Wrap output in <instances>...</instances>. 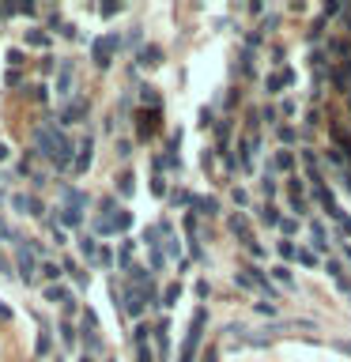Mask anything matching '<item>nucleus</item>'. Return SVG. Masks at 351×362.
Returning <instances> with one entry per match:
<instances>
[{"mask_svg":"<svg viewBox=\"0 0 351 362\" xmlns=\"http://www.w3.org/2000/svg\"><path fill=\"white\" fill-rule=\"evenodd\" d=\"M204 325H208V310H204V306H197V313H193V321H189V332H185V344H181V351H178V362H197Z\"/></svg>","mask_w":351,"mask_h":362,"instance_id":"f257e3e1","label":"nucleus"},{"mask_svg":"<svg viewBox=\"0 0 351 362\" xmlns=\"http://www.w3.org/2000/svg\"><path fill=\"white\" fill-rule=\"evenodd\" d=\"M132 226V211H106V215H98V223H94V230L102 234V238H110V234H121Z\"/></svg>","mask_w":351,"mask_h":362,"instance_id":"f03ea898","label":"nucleus"},{"mask_svg":"<svg viewBox=\"0 0 351 362\" xmlns=\"http://www.w3.org/2000/svg\"><path fill=\"white\" fill-rule=\"evenodd\" d=\"M15 260H19V279L23 283H34V272H38V253L30 241H19L15 245Z\"/></svg>","mask_w":351,"mask_h":362,"instance_id":"7ed1b4c3","label":"nucleus"},{"mask_svg":"<svg viewBox=\"0 0 351 362\" xmlns=\"http://www.w3.org/2000/svg\"><path fill=\"white\" fill-rule=\"evenodd\" d=\"M117 45H121V38H117V34H106V38H98V42L91 45V57H94V64H98V68H110V64H113V53H117Z\"/></svg>","mask_w":351,"mask_h":362,"instance_id":"20e7f679","label":"nucleus"},{"mask_svg":"<svg viewBox=\"0 0 351 362\" xmlns=\"http://www.w3.org/2000/svg\"><path fill=\"white\" fill-rule=\"evenodd\" d=\"M159 117H163V110H136V136L151 140L155 129H159Z\"/></svg>","mask_w":351,"mask_h":362,"instance_id":"39448f33","label":"nucleus"},{"mask_svg":"<svg viewBox=\"0 0 351 362\" xmlns=\"http://www.w3.org/2000/svg\"><path fill=\"white\" fill-rule=\"evenodd\" d=\"M144 306H147V298H144V291H140V287H129V291L121 294V310L129 313V317H140V313H144Z\"/></svg>","mask_w":351,"mask_h":362,"instance_id":"423d86ee","label":"nucleus"},{"mask_svg":"<svg viewBox=\"0 0 351 362\" xmlns=\"http://www.w3.org/2000/svg\"><path fill=\"white\" fill-rule=\"evenodd\" d=\"M166 332H170V321H166V317L151 328V336H155V351H159V362H166V355H170V336H166Z\"/></svg>","mask_w":351,"mask_h":362,"instance_id":"0eeeda50","label":"nucleus"},{"mask_svg":"<svg viewBox=\"0 0 351 362\" xmlns=\"http://www.w3.org/2000/svg\"><path fill=\"white\" fill-rule=\"evenodd\" d=\"M87 110H91V102H87V98H68V106H64L60 121H64V125H76V121L87 117Z\"/></svg>","mask_w":351,"mask_h":362,"instance_id":"6e6552de","label":"nucleus"},{"mask_svg":"<svg viewBox=\"0 0 351 362\" xmlns=\"http://www.w3.org/2000/svg\"><path fill=\"white\" fill-rule=\"evenodd\" d=\"M147 332H151L147 325H136V332H132V344H136V362H155L151 347H147Z\"/></svg>","mask_w":351,"mask_h":362,"instance_id":"1a4fd4ad","label":"nucleus"},{"mask_svg":"<svg viewBox=\"0 0 351 362\" xmlns=\"http://www.w3.org/2000/svg\"><path fill=\"white\" fill-rule=\"evenodd\" d=\"M227 230H231L234 238H242V245H246V249L253 245V234H249V223H246V215H231V219H227Z\"/></svg>","mask_w":351,"mask_h":362,"instance_id":"9d476101","label":"nucleus"},{"mask_svg":"<svg viewBox=\"0 0 351 362\" xmlns=\"http://www.w3.org/2000/svg\"><path fill=\"white\" fill-rule=\"evenodd\" d=\"M91 151H94V136H83L76 147V174H87V166H91Z\"/></svg>","mask_w":351,"mask_h":362,"instance_id":"9b49d317","label":"nucleus"},{"mask_svg":"<svg viewBox=\"0 0 351 362\" xmlns=\"http://www.w3.org/2000/svg\"><path fill=\"white\" fill-rule=\"evenodd\" d=\"M295 83V72L291 68H280V72H272V76H268V95H280V91H283V87H291Z\"/></svg>","mask_w":351,"mask_h":362,"instance_id":"f8f14e48","label":"nucleus"},{"mask_svg":"<svg viewBox=\"0 0 351 362\" xmlns=\"http://www.w3.org/2000/svg\"><path fill=\"white\" fill-rule=\"evenodd\" d=\"M136 64H144V68H159V64H163V49H159V45H144V49L136 53Z\"/></svg>","mask_w":351,"mask_h":362,"instance_id":"ddd939ff","label":"nucleus"},{"mask_svg":"<svg viewBox=\"0 0 351 362\" xmlns=\"http://www.w3.org/2000/svg\"><path fill=\"white\" fill-rule=\"evenodd\" d=\"M11 207H19L23 215H42V204H38L34 196H26V192H15V196H11Z\"/></svg>","mask_w":351,"mask_h":362,"instance_id":"4468645a","label":"nucleus"},{"mask_svg":"<svg viewBox=\"0 0 351 362\" xmlns=\"http://www.w3.org/2000/svg\"><path fill=\"white\" fill-rule=\"evenodd\" d=\"M140 102H144V110H163V98H159V91L151 83L140 87Z\"/></svg>","mask_w":351,"mask_h":362,"instance_id":"2eb2a0df","label":"nucleus"},{"mask_svg":"<svg viewBox=\"0 0 351 362\" xmlns=\"http://www.w3.org/2000/svg\"><path fill=\"white\" fill-rule=\"evenodd\" d=\"M72 64L68 60H60V72H57V95H72Z\"/></svg>","mask_w":351,"mask_h":362,"instance_id":"dca6fc26","label":"nucleus"},{"mask_svg":"<svg viewBox=\"0 0 351 362\" xmlns=\"http://www.w3.org/2000/svg\"><path fill=\"white\" fill-rule=\"evenodd\" d=\"M310 238H314L317 249H329V230H325V223H321V219H314V223H310Z\"/></svg>","mask_w":351,"mask_h":362,"instance_id":"f3484780","label":"nucleus"},{"mask_svg":"<svg viewBox=\"0 0 351 362\" xmlns=\"http://www.w3.org/2000/svg\"><path fill=\"white\" fill-rule=\"evenodd\" d=\"M193 207H200L204 215H219V200L215 196H193Z\"/></svg>","mask_w":351,"mask_h":362,"instance_id":"a211bd4d","label":"nucleus"},{"mask_svg":"<svg viewBox=\"0 0 351 362\" xmlns=\"http://www.w3.org/2000/svg\"><path fill=\"white\" fill-rule=\"evenodd\" d=\"M57 328H60V340H64V344H68V347H72V344H76V340H79V332H76V328H72V321H68V317L60 321Z\"/></svg>","mask_w":351,"mask_h":362,"instance_id":"6ab92c4d","label":"nucleus"},{"mask_svg":"<svg viewBox=\"0 0 351 362\" xmlns=\"http://www.w3.org/2000/svg\"><path fill=\"white\" fill-rule=\"evenodd\" d=\"M132 189H136V178H132V174H121L117 178V192L121 196H132Z\"/></svg>","mask_w":351,"mask_h":362,"instance_id":"aec40b11","label":"nucleus"},{"mask_svg":"<svg viewBox=\"0 0 351 362\" xmlns=\"http://www.w3.org/2000/svg\"><path fill=\"white\" fill-rule=\"evenodd\" d=\"M26 45H42V49L49 45V38H45V30H42V26H34V30H26Z\"/></svg>","mask_w":351,"mask_h":362,"instance_id":"412c9836","label":"nucleus"},{"mask_svg":"<svg viewBox=\"0 0 351 362\" xmlns=\"http://www.w3.org/2000/svg\"><path fill=\"white\" fill-rule=\"evenodd\" d=\"M272 279H276V283H283V287H295V276H291V272H287L283 264H276V268H272Z\"/></svg>","mask_w":351,"mask_h":362,"instance_id":"4be33fe9","label":"nucleus"},{"mask_svg":"<svg viewBox=\"0 0 351 362\" xmlns=\"http://www.w3.org/2000/svg\"><path fill=\"white\" fill-rule=\"evenodd\" d=\"M276 253H280V260H299V249H295V241H280V245H276Z\"/></svg>","mask_w":351,"mask_h":362,"instance_id":"5701e85b","label":"nucleus"},{"mask_svg":"<svg viewBox=\"0 0 351 362\" xmlns=\"http://www.w3.org/2000/svg\"><path fill=\"white\" fill-rule=\"evenodd\" d=\"M272 166H276V170H295V155H291V151H280Z\"/></svg>","mask_w":351,"mask_h":362,"instance_id":"b1692460","label":"nucleus"},{"mask_svg":"<svg viewBox=\"0 0 351 362\" xmlns=\"http://www.w3.org/2000/svg\"><path fill=\"white\" fill-rule=\"evenodd\" d=\"M79 249H83V257H94V260H98V253H102L98 245H94V238H79Z\"/></svg>","mask_w":351,"mask_h":362,"instance_id":"393cba45","label":"nucleus"},{"mask_svg":"<svg viewBox=\"0 0 351 362\" xmlns=\"http://www.w3.org/2000/svg\"><path fill=\"white\" fill-rule=\"evenodd\" d=\"M45 298H49V302H60V298H64V302H72V294L64 291V287H45Z\"/></svg>","mask_w":351,"mask_h":362,"instance_id":"a878e982","label":"nucleus"},{"mask_svg":"<svg viewBox=\"0 0 351 362\" xmlns=\"http://www.w3.org/2000/svg\"><path fill=\"white\" fill-rule=\"evenodd\" d=\"M287 196L302 200V178H287Z\"/></svg>","mask_w":351,"mask_h":362,"instance_id":"bb28decb","label":"nucleus"},{"mask_svg":"<svg viewBox=\"0 0 351 362\" xmlns=\"http://www.w3.org/2000/svg\"><path fill=\"white\" fill-rule=\"evenodd\" d=\"M299 264H306V268H317V264H321V257H317V253H310V249H299Z\"/></svg>","mask_w":351,"mask_h":362,"instance_id":"cd10ccee","label":"nucleus"},{"mask_svg":"<svg viewBox=\"0 0 351 362\" xmlns=\"http://www.w3.org/2000/svg\"><path fill=\"white\" fill-rule=\"evenodd\" d=\"M261 219H265V223H268V226H280V223H283V219H280V211H276V207H272V204H268V207H265V211H261Z\"/></svg>","mask_w":351,"mask_h":362,"instance_id":"c85d7f7f","label":"nucleus"},{"mask_svg":"<svg viewBox=\"0 0 351 362\" xmlns=\"http://www.w3.org/2000/svg\"><path fill=\"white\" fill-rule=\"evenodd\" d=\"M42 272H45V279H60V276H64V268H60V264H53V260H45V264H42Z\"/></svg>","mask_w":351,"mask_h":362,"instance_id":"c756f323","label":"nucleus"},{"mask_svg":"<svg viewBox=\"0 0 351 362\" xmlns=\"http://www.w3.org/2000/svg\"><path fill=\"white\" fill-rule=\"evenodd\" d=\"M178 294H181V287H178V283H170V287L163 291V306H174V302H178Z\"/></svg>","mask_w":351,"mask_h":362,"instance_id":"7c9ffc66","label":"nucleus"},{"mask_svg":"<svg viewBox=\"0 0 351 362\" xmlns=\"http://www.w3.org/2000/svg\"><path fill=\"white\" fill-rule=\"evenodd\" d=\"M261 192H265V196H276V178H272V174L261 178Z\"/></svg>","mask_w":351,"mask_h":362,"instance_id":"2f4dec72","label":"nucleus"},{"mask_svg":"<svg viewBox=\"0 0 351 362\" xmlns=\"http://www.w3.org/2000/svg\"><path fill=\"white\" fill-rule=\"evenodd\" d=\"M30 98H34V102H45V98H49V87H45V83L30 87Z\"/></svg>","mask_w":351,"mask_h":362,"instance_id":"473e14b6","label":"nucleus"},{"mask_svg":"<svg viewBox=\"0 0 351 362\" xmlns=\"http://www.w3.org/2000/svg\"><path fill=\"white\" fill-rule=\"evenodd\" d=\"M253 310H257L261 317H276V313H280V310H276V306H272V302H257V306H253Z\"/></svg>","mask_w":351,"mask_h":362,"instance_id":"72a5a7b5","label":"nucleus"},{"mask_svg":"<svg viewBox=\"0 0 351 362\" xmlns=\"http://www.w3.org/2000/svg\"><path fill=\"white\" fill-rule=\"evenodd\" d=\"M8 64L11 68H23L26 60H23V49H8Z\"/></svg>","mask_w":351,"mask_h":362,"instance_id":"f704fd0d","label":"nucleus"},{"mask_svg":"<svg viewBox=\"0 0 351 362\" xmlns=\"http://www.w3.org/2000/svg\"><path fill=\"white\" fill-rule=\"evenodd\" d=\"M295 140H299V132L287 129V125H280V144H295Z\"/></svg>","mask_w":351,"mask_h":362,"instance_id":"c9c22d12","label":"nucleus"},{"mask_svg":"<svg viewBox=\"0 0 351 362\" xmlns=\"http://www.w3.org/2000/svg\"><path fill=\"white\" fill-rule=\"evenodd\" d=\"M280 230H283V234H287V238H291V234H295V230H299V219H283V223H280Z\"/></svg>","mask_w":351,"mask_h":362,"instance_id":"e433bc0d","label":"nucleus"},{"mask_svg":"<svg viewBox=\"0 0 351 362\" xmlns=\"http://www.w3.org/2000/svg\"><path fill=\"white\" fill-rule=\"evenodd\" d=\"M253 283H257V287H265V291H272V283L265 279V272H261V268H253Z\"/></svg>","mask_w":351,"mask_h":362,"instance_id":"4c0bfd02","label":"nucleus"},{"mask_svg":"<svg viewBox=\"0 0 351 362\" xmlns=\"http://www.w3.org/2000/svg\"><path fill=\"white\" fill-rule=\"evenodd\" d=\"M261 117H265V125H272V121L280 117V110H276V106H265V110H261Z\"/></svg>","mask_w":351,"mask_h":362,"instance_id":"58836bf2","label":"nucleus"},{"mask_svg":"<svg viewBox=\"0 0 351 362\" xmlns=\"http://www.w3.org/2000/svg\"><path fill=\"white\" fill-rule=\"evenodd\" d=\"M336 291H340V294H348V298H351V279H348V276H340V279H336Z\"/></svg>","mask_w":351,"mask_h":362,"instance_id":"ea45409f","label":"nucleus"},{"mask_svg":"<svg viewBox=\"0 0 351 362\" xmlns=\"http://www.w3.org/2000/svg\"><path fill=\"white\" fill-rule=\"evenodd\" d=\"M166 264V257H163V249H151V268H163Z\"/></svg>","mask_w":351,"mask_h":362,"instance_id":"a19ab883","label":"nucleus"},{"mask_svg":"<svg viewBox=\"0 0 351 362\" xmlns=\"http://www.w3.org/2000/svg\"><path fill=\"white\" fill-rule=\"evenodd\" d=\"M280 113H283V117H295V102H291V98H283V106H280Z\"/></svg>","mask_w":351,"mask_h":362,"instance_id":"79ce46f5","label":"nucleus"},{"mask_svg":"<svg viewBox=\"0 0 351 362\" xmlns=\"http://www.w3.org/2000/svg\"><path fill=\"white\" fill-rule=\"evenodd\" d=\"M98 264L110 268V264H113V253H110V249H102V253H98Z\"/></svg>","mask_w":351,"mask_h":362,"instance_id":"37998d69","label":"nucleus"},{"mask_svg":"<svg viewBox=\"0 0 351 362\" xmlns=\"http://www.w3.org/2000/svg\"><path fill=\"white\" fill-rule=\"evenodd\" d=\"M129 151H132V144H129V140H121V144H117V155H121V159H129Z\"/></svg>","mask_w":351,"mask_h":362,"instance_id":"c03bdc74","label":"nucleus"},{"mask_svg":"<svg viewBox=\"0 0 351 362\" xmlns=\"http://www.w3.org/2000/svg\"><path fill=\"white\" fill-rule=\"evenodd\" d=\"M336 11H340V4H336V0H329V4H325V11H321V15L329 19V15H336Z\"/></svg>","mask_w":351,"mask_h":362,"instance_id":"a18cd8bd","label":"nucleus"},{"mask_svg":"<svg viewBox=\"0 0 351 362\" xmlns=\"http://www.w3.org/2000/svg\"><path fill=\"white\" fill-rule=\"evenodd\" d=\"M98 11H102V15H117V11H121V4H102Z\"/></svg>","mask_w":351,"mask_h":362,"instance_id":"49530a36","label":"nucleus"},{"mask_svg":"<svg viewBox=\"0 0 351 362\" xmlns=\"http://www.w3.org/2000/svg\"><path fill=\"white\" fill-rule=\"evenodd\" d=\"M38 355H49V336L42 332V340H38Z\"/></svg>","mask_w":351,"mask_h":362,"instance_id":"de8ad7c7","label":"nucleus"},{"mask_svg":"<svg viewBox=\"0 0 351 362\" xmlns=\"http://www.w3.org/2000/svg\"><path fill=\"white\" fill-rule=\"evenodd\" d=\"M4 79H8V87H19V83H23V79H19V72H11V68H8V76H4Z\"/></svg>","mask_w":351,"mask_h":362,"instance_id":"09e8293b","label":"nucleus"},{"mask_svg":"<svg viewBox=\"0 0 351 362\" xmlns=\"http://www.w3.org/2000/svg\"><path fill=\"white\" fill-rule=\"evenodd\" d=\"M204 362H219V351H215V347H208V351H204Z\"/></svg>","mask_w":351,"mask_h":362,"instance_id":"8fccbe9b","label":"nucleus"},{"mask_svg":"<svg viewBox=\"0 0 351 362\" xmlns=\"http://www.w3.org/2000/svg\"><path fill=\"white\" fill-rule=\"evenodd\" d=\"M344 189L351 192V170H344Z\"/></svg>","mask_w":351,"mask_h":362,"instance_id":"3c124183","label":"nucleus"},{"mask_svg":"<svg viewBox=\"0 0 351 362\" xmlns=\"http://www.w3.org/2000/svg\"><path fill=\"white\" fill-rule=\"evenodd\" d=\"M340 351H348V355H351V340H344V344H340Z\"/></svg>","mask_w":351,"mask_h":362,"instance_id":"603ef678","label":"nucleus"},{"mask_svg":"<svg viewBox=\"0 0 351 362\" xmlns=\"http://www.w3.org/2000/svg\"><path fill=\"white\" fill-rule=\"evenodd\" d=\"M4 159H8V147H4V144H0V163H4Z\"/></svg>","mask_w":351,"mask_h":362,"instance_id":"864d4df0","label":"nucleus"},{"mask_svg":"<svg viewBox=\"0 0 351 362\" xmlns=\"http://www.w3.org/2000/svg\"><path fill=\"white\" fill-rule=\"evenodd\" d=\"M344 23H348V26H351V11H344Z\"/></svg>","mask_w":351,"mask_h":362,"instance_id":"5fc2aeb1","label":"nucleus"},{"mask_svg":"<svg viewBox=\"0 0 351 362\" xmlns=\"http://www.w3.org/2000/svg\"><path fill=\"white\" fill-rule=\"evenodd\" d=\"M344 253H348V260H351V249H344Z\"/></svg>","mask_w":351,"mask_h":362,"instance_id":"6e6d98bb","label":"nucleus"},{"mask_svg":"<svg viewBox=\"0 0 351 362\" xmlns=\"http://www.w3.org/2000/svg\"><path fill=\"white\" fill-rule=\"evenodd\" d=\"M79 362H94V359H79Z\"/></svg>","mask_w":351,"mask_h":362,"instance_id":"4d7b16f0","label":"nucleus"}]
</instances>
